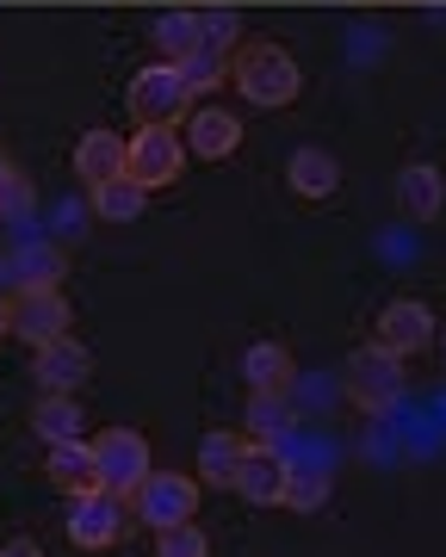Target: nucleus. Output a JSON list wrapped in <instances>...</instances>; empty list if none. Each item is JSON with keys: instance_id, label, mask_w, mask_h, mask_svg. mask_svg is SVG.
I'll use <instances>...</instances> for the list:
<instances>
[{"instance_id": "24", "label": "nucleus", "mask_w": 446, "mask_h": 557, "mask_svg": "<svg viewBox=\"0 0 446 557\" xmlns=\"http://www.w3.org/2000/svg\"><path fill=\"white\" fill-rule=\"evenodd\" d=\"M62 248L57 242H25L13 255V285H62Z\"/></svg>"}, {"instance_id": "30", "label": "nucleus", "mask_w": 446, "mask_h": 557, "mask_svg": "<svg viewBox=\"0 0 446 557\" xmlns=\"http://www.w3.org/2000/svg\"><path fill=\"white\" fill-rule=\"evenodd\" d=\"M0 335H7V298H0Z\"/></svg>"}, {"instance_id": "3", "label": "nucleus", "mask_w": 446, "mask_h": 557, "mask_svg": "<svg viewBox=\"0 0 446 557\" xmlns=\"http://www.w3.org/2000/svg\"><path fill=\"white\" fill-rule=\"evenodd\" d=\"M124 106H131L137 124H181L193 112V94H186L174 62H143L131 75V87H124Z\"/></svg>"}, {"instance_id": "11", "label": "nucleus", "mask_w": 446, "mask_h": 557, "mask_svg": "<svg viewBox=\"0 0 446 557\" xmlns=\"http://www.w3.org/2000/svg\"><path fill=\"white\" fill-rule=\"evenodd\" d=\"M285 471H292V465H285L280 446H255V440H248V458H243V471H236L230 490H236L243 502H255V508H280Z\"/></svg>"}, {"instance_id": "13", "label": "nucleus", "mask_w": 446, "mask_h": 557, "mask_svg": "<svg viewBox=\"0 0 446 557\" xmlns=\"http://www.w3.org/2000/svg\"><path fill=\"white\" fill-rule=\"evenodd\" d=\"M75 174H82V186L94 193V186H106V180L124 174V137L119 131H82V143H75Z\"/></svg>"}, {"instance_id": "5", "label": "nucleus", "mask_w": 446, "mask_h": 557, "mask_svg": "<svg viewBox=\"0 0 446 557\" xmlns=\"http://www.w3.org/2000/svg\"><path fill=\"white\" fill-rule=\"evenodd\" d=\"M347 397L360 403L366 416H385L391 403L404 397V354H391V347H360V354L347 359Z\"/></svg>"}, {"instance_id": "6", "label": "nucleus", "mask_w": 446, "mask_h": 557, "mask_svg": "<svg viewBox=\"0 0 446 557\" xmlns=\"http://www.w3.org/2000/svg\"><path fill=\"white\" fill-rule=\"evenodd\" d=\"M137 520L149 533H168L181 520H199V478H186V471H149L137 483Z\"/></svg>"}, {"instance_id": "18", "label": "nucleus", "mask_w": 446, "mask_h": 557, "mask_svg": "<svg viewBox=\"0 0 446 557\" xmlns=\"http://www.w3.org/2000/svg\"><path fill=\"white\" fill-rule=\"evenodd\" d=\"M397 205H404L416 223L428 218H441V205H446V180L441 168H428V161H409L404 174H397Z\"/></svg>"}, {"instance_id": "19", "label": "nucleus", "mask_w": 446, "mask_h": 557, "mask_svg": "<svg viewBox=\"0 0 446 557\" xmlns=\"http://www.w3.org/2000/svg\"><path fill=\"white\" fill-rule=\"evenodd\" d=\"M87 416L75 397H57V391H44L38 403H32V434L44 440V446H57V440H82Z\"/></svg>"}, {"instance_id": "10", "label": "nucleus", "mask_w": 446, "mask_h": 557, "mask_svg": "<svg viewBox=\"0 0 446 557\" xmlns=\"http://www.w3.org/2000/svg\"><path fill=\"white\" fill-rule=\"evenodd\" d=\"M236 149H243V119H236V112H223V106H199V112H186V156L230 161Z\"/></svg>"}, {"instance_id": "28", "label": "nucleus", "mask_w": 446, "mask_h": 557, "mask_svg": "<svg viewBox=\"0 0 446 557\" xmlns=\"http://www.w3.org/2000/svg\"><path fill=\"white\" fill-rule=\"evenodd\" d=\"M205 25V44H218V50H236L243 44V20L230 13V7H211V13H199Z\"/></svg>"}, {"instance_id": "16", "label": "nucleus", "mask_w": 446, "mask_h": 557, "mask_svg": "<svg viewBox=\"0 0 446 557\" xmlns=\"http://www.w3.org/2000/svg\"><path fill=\"white\" fill-rule=\"evenodd\" d=\"M285 186H292L298 199H335V186H342V161L329 156V149H298V156L285 161Z\"/></svg>"}, {"instance_id": "23", "label": "nucleus", "mask_w": 446, "mask_h": 557, "mask_svg": "<svg viewBox=\"0 0 446 557\" xmlns=\"http://www.w3.org/2000/svg\"><path fill=\"white\" fill-rule=\"evenodd\" d=\"M143 205H149V193H143L131 174H119V180H106V186H94V218H100V223H137V218H143Z\"/></svg>"}, {"instance_id": "21", "label": "nucleus", "mask_w": 446, "mask_h": 557, "mask_svg": "<svg viewBox=\"0 0 446 557\" xmlns=\"http://www.w3.org/2000/svg\"><path fill=\"white\" fill-rule=\"evenodd\" d=\"M174 69H181L186 94H193V100H205V94H218L223 81H230V50H218V44H199V50H186Z\"/></svg>"}, {"instance_id": "17", "label": "nucleus", "mask_w": 446, "mask_h": 557, "mask_svg": "<svg viewBox=\"0 0 446 557\" xmlns=\"http://www.w3.org/2000/svg\"><path fill=\"white\" fill-rule=\"evenodd\" d=\"M243 458H248V434H243V428H211V434L199 440V478L230 490L236 471H243Z\"/></svg>"}, {"instance_id": "15", "label": "nucleus", "mask_w": 446, "mask_h": 557, "mask_svg": "<svg viewBox=\"0 0 446 557\" xmlns=\"http://www.w3.org/2000/svg\"><path fill=\"white\" fill-rule=\"evenodd\" d=\"M50 483L69 490V496H94V490H100V458H94V446L57 440V446H50Z\"/></svg>"}, {"instance_id": "7", "label": "nucleus", "mask_w": 446, "mask_h": 557, "mask_svg": "<svg viewBox=\"0 0 446 557\" xmlns=\"http://www.w3.org/2000/svg\"><path fill=\"white\" fill-rule=\"evenodd\" d=\"M94 458H100V490H112V496H137V483L156 471L149 465V440L137 428H100Z\"/></svg>"}, {"instance_id": "1", "label": "nucleus", "mask_w": 446, "mask_h": 557, "mask_svg": "<svg viewBox=\"0 0 446 557\" xmlns=\"http://www.w3.org/2000/svg\"><path fill=\"white\" fill-rule=\"evenodd\" d=\"M230 81H236V94H243L248 106H261V112L292 106L298 87H305L298 57H292L285 44H273V38H243L236 44V50H230Z\"/></svg>"}, {"instance_id": "27", "label": "nucleus", "mask_w": 446, "mask_h": 557, "mask_svg": "<svg viewBox=\"0 0 446 557\" xmlns=\"http://www.w3.org/2000/svg\"><path fill=\"white\" fill-rule=\"evenodd\" d=\"M0 218H32V180L0 156Z\"/></svg>"}, {"instance_id": "26", "label": "nucleus", "mask_w": 446, "mask_h": 557, "mask_svg": "<svg viewBox=\"0 0 446 557\" xmlns=\"http://www.w3.org/2000/svg\"><path fill=\"white\" fill-rule=\"evenodd\" d=\"M156 557H211V539L199 533V520H181V527L156 533Z\"/></svg>"}, {"instance_id": "8", "label": "nucleus", "mask_w": 446, "mask_h": 557, "mask_svg": "<svg viewBox=\"0 0 446 557\" xmlns=\"http://www.w3.org/2000/svg\"><path fill=\"white\" fill-rule=\"evenodd\" d=\"M69 539L82 552H112L124 539V496H112V490L75 496V508H69Z\"/></svg>"}, {"instance_id": "14", "label": "nucleus", "mask_w": 446, "mask_h": 557, "mask_svg": "<svg viewBox=\"0 0 446 557\" xmlns=\"http://www.w3.org/2000/svg\"><path fill=\"white\" fill-rule=\"evenodd\" d=\"M292 428H298V409H292L285 391H255V397H248L243 434L255 440V446H280V440H292Z\"/></svg>"}, {"instance_id": "12", "label": "nucleus", "mask_w": 446, "mask_h": 557, "mask_svg": "<svg viewBox=\"0 0 446 557\" xmlns=\"http://www.w3.org/2000/svg\"><path fill=\"white\" fill-rule=\"evenodd\" d=\"M379 347H391V354H422V347H434V310L416 298H397L379 310Z\"/></svg>"}, {"instance_id": "9", "label": "nucleus", "mask_w": 446, "mask_h": 557, "mask_svg": "<svg viewBox=\"0 0 446 557\" xmlns=\"http://www.w3.org/2000/svg\"><path fill=\"white\" fill-rule=\"evenodd\" d=\"M32 372H38L44 391L75 397V391L87 384V372H94V359H87V347L75 335H57V341H44L38 354H32Z\"/></svg>"}, {"instance_id": "25", "label": "nucleus", "mask_w": 446, "mask_h": 557, "mask_svg": "<svg viewBox=\"0 0 446 557\" xmlns=\"http://www.w3.org/2000/svg\"><path fill=\"white\" fill-rule=\"evenodd\" d=\"M329 490H335V478H329L323 465L285 471V496H280V508H292V515H317V508L329 502Z\"/></svg>"}, {"instance_id": "4", "label": "nucleus", "mask_w": 446, "mask_h": 557, "mask_svg": "<svg viewBox=\"0 0 446 557\" xmlns=\"http://www.w3.org/2000/svg\"><path fill=\"white\" fill-rule=\"evenodd\" d=\"M69 322H75V310L62 298V285H13V298H7V335L44 347V341L69 335Z\"/></svg>"}, {"instance_id": "29", "label": "nucleus", "mask_w": 446, "mask_h": 557, "mask_svg": "<svg viewBox=\"0 0 446 557\" xmlns=\"http://www.w3.org/2000/svg\"><path fill=\"white\" fill-rule=\"evenodd\" d=\"M0 557H38V545H25V539H20V545H7Z\"/></svg>"}, {"instance_id": "22", "label": "nucleus", "mask_w": 446, "mask_h": 557, "mask_svg": "<svg viewBox=\"0 0 446 557\" xmlns=\"http://www.w3.org/2000/svg\"><path fill=\"white\" fill-rule=\"evenodd\" d=\"M199 44H205L199 7H168L162 20H156V50H162V62H181L186 50H199Z\"/></svg>"}, {"instance_id": "2", "label": "nucleus", "mask_w": 446, "mask_h": 557, "mask_svg": "<svg viewBox=\"0 0 446 557\" xmlns=\"http://www.w3.org/2000/svg\"><path fill=\"white\" fill-rule=\"evenodd\" d=\"M124 174L137 180L143 193L174 186L186 174V137L174 124H137V137H124Z\"/></svg>"}, {"instance_id": "20", "label": "nucleus", "mask_w": 446, "mask_h": 557, "mask_svg": "<svg viewBox=\"0 0 446 557\" xmlns=\"http://www.w3.org/2000/svg\"><path fill=\"white\" fill-rule=\"evenodd\" d=\"M243 379L248 391H292V354L280 341H255L243 354Z\"/></svg>"}]
</instances>
